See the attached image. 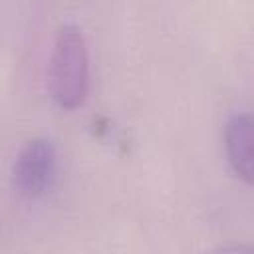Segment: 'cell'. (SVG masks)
<instances>
[{
  "label": "cell",
  "instance_id": "6da1fadb",
  "mask_svg": "<svg viewBox=\"0 0 254 254\" xmlns=\"http://www.w3.org/2000/svg\"><path fill=\"white\" fill-rule=\"evenodd\" d=\"M48 89L62 109H75L87 99L89 54L83 32L75 24H62L56 32L48 64Z\"/></svg>",
  "mask_w": 254,
  "mask_h": 254
},
{
  "label": "cell",
  "instance_id": "7a4b0ae2",
  "mask_svg": "<svg viewBox=\"0 0 254 254\" xmlns=\"http://www.w3.org/2000/svg\"><path fill=\"white\" fill-rule=\"evenodd\" d=\"M56 169H58L56 145L46 137H34L24 143V147L20 149L14 161V169H12L14 189L26 198H38L52 187Z\"/></svg>",
  "mask_w": 254,
  "mask_h": 254
},
{
  "label": "cell",
  "instance_id": "3957f363",
  "mask_svg": "<svg viewBox=\"0 0 254 254\" xmlns=\"http://www.w3.org/2000/svg\"><path fill=\"white\" fill-rule=\"evenodd\" d=\"M224 145L226 157L232 171L244 181L252 183V119L248 113H234L224 127Z\"/></svg>",
  "mask_w": 254,
  "mask_h": 254
}]
</instances>
